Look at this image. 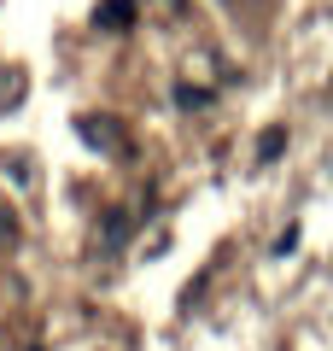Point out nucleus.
Wrapping results in <instances>:
<instances>
[{
  "instance_id": "nucleus-1",
  "label": "nucleus",
  "mask_w": 333,
  "mask_h": 351,
  "mask_svg": "<svg viewBox=\"0 0 333 351\" xmlns=\"http://www.w3.org/2000/svg\"><path fill=\"white\" fill-rule=\"evenodd\" d=\"M94 24H99V29H111V36H123V29L135 24V0H99Z\"/></svg>"
},
{
  "instance_id": "nucleus-2",
  "label": "nucleus",
  "mask_w": 333,
  "mask_h": 351,
  "mask_svg": "<svg viewBox=\"0 0 333 351\" xmlns=\"http://www.w3.org/2000/svg\"><path fill=\"white\" fill-rule=\"evenodd\" d=\"M82 141L88 147H106V152H123V135H117V129H111V117H82Z\"/></svg>"
},
{
  "instance_id": "nucleus-3",
  "label": "nucleus",
  "mask_w": 333,
  "mask_h": 351,
  "mask_svg": "<svg viewBox=\"0 0 333 351\" xmlns=\"http://www.w3.org/2000/svg\"><path fill=\"white\" fill-rule=\"evenodd\" d=\"M18 100H24V76H18V71H0V112L18 106Z\"/></svg>"
},
{
  "instance_id": "nucleus-4",
  "label": "nucleus",
  "mask_w": 333,
  "mask_h": 351,
  "mask_svg": "<svg viewBox=\"0 0 333 351\" xmlns=\"http://www.w3.org/2000/svg\"><path fill=\"white\" fill-rule=\"evenodd\" d=\"M123 240H129V217L111 211V217H106V246H123Z\"/></svg>"
},
{
  "instance_id": "nucleus-5",
  "label": "nucleus",
  "mask_w": 333,
  "mask_h": 351,
  "mask_svg": "<svg viewBox=\"0 0 333 351\" xmlns=\"http://www.w3.org/2000/svg\"><path fill=\"white\" fill-rule=\"evenodd\" d=\"M281 147H286V129H269V135L258 141V158L269 164V158H275V152H281Z\"/></svg>"
},
{
  "instance_id": "nucleus-6",
  "label": "nucleus",
  "mask_w": 333,
  "mask_h": 351,
  "mask_svg": "<svg viewBox=\"0 0 333 351\" xmlns=\"http://www.w3.org/2000/svg\"><path fill=\"white\" fill-rule=\"evenodd\" d=\"M175 100H182V106H187V112H193V106H205V100H210V94H205V88H187V82H182V88H175Z\"/></svg>"
}]
</instances>
